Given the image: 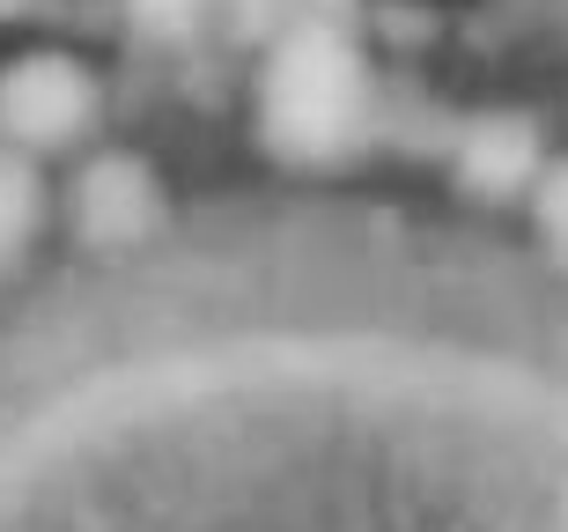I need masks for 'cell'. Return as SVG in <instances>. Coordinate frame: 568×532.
<instances>
[{"instance_id": "1", "label": "cell", "mask_w": 568, "mask_h": 532, "mask_svg": "<svg viewBox=\"0 0 568 532\" xmlns=\"http://www.w3.org/2000/svg\"><path fill=\"white\" fill-rule=\"evenodd\" d=\"M230 297L155 274L60 392L52 532H568V303L531 267L244 244Z\"/></svg>"}]
</instances>
